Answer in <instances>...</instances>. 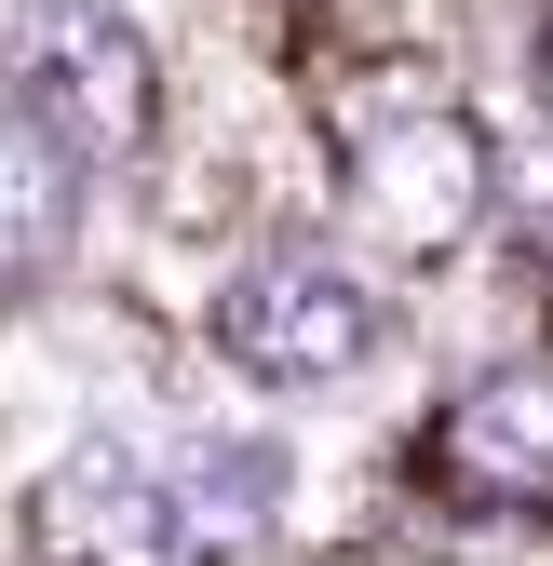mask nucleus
<instances>
[{
	"mask_svg": "<svg viewBox=\"0 0 553 566\" xmlns=\"http://www.w3.org/2000/svg\"><path fill=\"white\" fill-rule=\"evenodd\" d=\"M14 108L54 135L67 163H149L163 135V67L108 0H28L14 28Z\"/></svg>",
	"mask_w": 553,
	"mask_h": 566,
	"instance_id": "1",
	"label": "nucleus"
},
{
	"mask_svg": "<svg viewBox=\"0 0 553 566\" xmlns=\"http://www.w3.org/2000/svg\"><path fill=\"white\" fill-rule=\"evenodd\" d=\"M217 365L257 391H337L378 365V297L337 256H257L217 283Z\"/></svg>",
	"mask_w": 553,
	"mask_h": 566,
	"instance_id": "2",
	"label": "nucleus"
},
{
	"mask_svg": "<svg viewBox=\"0 0 553 566\" xmlns=\"http://www.w3.org/2000/svg\"><path fill=\"white\" fill-rule=\"evenodd\" d=\"M487 202H500V149H487L472 108H405V122H365L352 135V230L392 243L405 270L459 256Z\"/></svg>",
	"mask_w": 553,
	"mask_h": 566,
	"instance_id": "3",
	"label": "nucleus"
},
{
	"mask_svg": "<svg viewBox=\"0 0 553 566\" xmlns=\"http://www.w3.org/2000/svg\"><path fill=\"white\" fill-rule=\"evenodd\" d=\"M189 513H176V472L82 446L28 485V566H189Z\"/></svg>",
	"mask_w": 553,
	"mask_h": 566,
	"instance_id": "4",
	"label": "nucleus"
},
{
	"mask_svg": "<svg viewBox=\"0 0 553 566\" xmlns=\"http://www.w3.org/2000/svg\"><path fill=\"white\" fill-rule=\"evenodd\" d=\"M432 485L472 513H553V365H500L432 418Z\"/></svg>",
	"mask_w": 553,
	"mask_h": 566,
	"instance_id": "5",
	"label": "nucleus"
},
{
	"mask_svg": "<svg viewBox=\"0 0 553 566\" xmlns=\"http://www.w3.org/2000/svg\"><path fill=\"white\" fill-rule=\"evenodd\" d=\"M67 217H82V163H67L54 135L28 122V108H0V297L54 270Z\"/></svg>",
	"mask_w": 553,
	"mask_h": 566,
	"instance_id": "6",
	"label": "nucleus"
},
{
	"mask_svg": "<svg viewBox=\"0 0 553 566\" xmlns=\"http://www.w3.org/2000/svg\"><path fill=\"white\" fill-rule=\"evenodd\" d=\"M176 513H189L202 553H230V539H257L270 513H284V459H270V446H230V432H202V446L176 459Z\"/></svg>",
	"mask_w": 553,
	"mask_h": 566,
	"instance_id": "7",
	"label": "nucleus"
},
{
	"mask_svg": "<svg viewBox=\"0 0 553 566\" xmlns=\"http://www.w3.org/2000/svg\"><path fill=\"white\" fill-rule=\"evenodd\" d=\"M500 202H526V217L553 230V135H540V149H526V163H500Z\"/></svg>",
	"mask_w": 553,
	"mask_h": 566,
	"instance_id": "8",
	"label": "nucleus"
},
{
	"mask_svg": "<svg viewBox=\"0 0 553 566\" xmlns=\"http://www.w3.org/2000/svg\"><path fill=\"white\" fill-rule=\"evenodd\" d=\"M540 108H553V28H540Z\"/></svg>",
	"mask_w": 553,
	"mask_h": 566,
	"instance_id": "9",
	"label": "nucleus"
}]
</instances>
